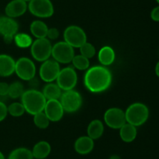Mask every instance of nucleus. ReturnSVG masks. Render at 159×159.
<instances>
[{
  "label": "nucleus",
  "instance_id": "f257e3e1",
  "mask_svg": "<svg viewBox=\"0 0 159 159\" xmlns=\"http://www.w3.org/2000/svg\"><path fill=\"white\" fill-rule=\"evenodd\" d=\"M112 83V73L104 65H95L86 72L84 84L89 91L102 92L110 87Z\"/></svg>",
  "mask_w": 159,
  "mask_h": 159
},
{
  "label": "nucleus",
  "instance_id": "f03ea898",
  "mask_svg": "<svg viewBox=\"0 0 159 159\" xmlns=\"http://www.w3.org/2000/svg\"><path fill=\"white\" fill-rule=\"evenodd\" d=\"M21 101L25 111L34 115L43 112L47 102V99L43 93L35 89L23 92L21 96Z\"/></svg>",
  "mask_w": 159,
  "mask_h": 159
},
{
  "label": "nucleus",
  "instance_id": "7ed1b4c3",
  "mask_svg": "<svg viewBox=\"0 0 159 159\" xmlns=\"http://www.w3.org/2000/svg\"><path fill=\"white\" fill-rule=\"evenodd\" d=\"M127 123L139 126L145 123L149 116L148 108L142 103H134L127 108L125 112Z\"/></svg>",
  "mask_w": 159,
  "mask_h": 159
},
{
  "label": "nucleus",
  "instance_id": "20e7f679",
  "mask_svg": "<svg viewBox=\"0 0 159 159\" xmlns=\"http://www.w3.org/2000/svg\"><path fill=\"white\" fill-rule=\"evenodd\" d=\"M52 45L48 39L37 38L31 45V55L38 62H44L51 55Z\"/></svg>",
  "mask_w": 159,
  "mask_h": 159
},
{
  "label": "nucleus",
  "instance_id": "39448f33",
  "mask_svg": "<svg viewBox=\"0 0 159 159\" xmlns=\"http://www.w3.org/2000/svg\"><path fill=\"white\" fill-rule=\"evenodd\" d=\"M28 9L33 15L40 18L51 17L54 12L51 0H30Z\"/></svg>",
  "mask_w": 159,
  "mask_h": 159
},
{
  "label": "nucleus",
  "instance_id": "423d86ee",
  "mask_svg": "<svg viewBox=\"0 0 159 159\" xmlns=\"http://www.w3.org/2000/svg\"><path fill=\"white\" fill-rule=\"evenodd\" d=\"M53 58L60 63H68L71 62L75 56L73 47L65 41H60L52 46L51 51Z\"/></svg>",
  "mask_w": 159,
  "mask_h": 159
},
{
  "label": "nucleus",
  "instance_id": "0eeeda50",
  "mask_svg": "<svg viewBox=\"0 0 159 159\" xmlns=\"http://www.w3.org/2000/svg\"><path fill=\"white\" fill-rule=\"evenodd\" d=\"M60 102L63 107L64 111L68 112H75L79 110L82 106V96L76 90H65L63 94H61Z\"/></svg>",
  "mask_w": 159,
  "mask_h": 159
},
{
  "label": "nucleus",
  "instance_id": "6e6552de",
  "mask_svg": "<svg viewBox=\"0 0 159 159\" xmlns=\"http://www.w3.org/2000/svg\"><path fill=\"white\" fill-rule=\"evenodd\" d=\"M65 41L73 48H80L86 42L87 37L85 31L78 26H69L64 32Z\"/></svg>",
  "mask_w": 159,
  "mask_h": 159
},
{
  "label": "nucleus",
  "instance_id": "1a4fd4ad",
  "mask_svg": "<svg viewBox=\"0 0 159 159\" xmlns=\"http://www.w3.org/2000/svg\"><path fill=\"white\" fill-rule=\"evenodd\" d=\"M15 72L20 79L29 81L35 76L36 66L34 62L28 58H20L16 62Z\"/></svg>",
  "mask_w": 159,
  "mask_h": 159
},
{
  "label": "nucleus",
  "instance_id": "9d476101",
  "mask_svg": "<svg viewBox=\"0 0 159 159\" xmlns=\"http://www.w3.org/2000/svg\"><path fill=\"white\" fill-rule=\"evenodd\" d=\"M56 80L57 84L61 90H72L77 84V73L71 67H66L60 70Z\"/></svg>",
  "mask_w": 159,
  "mask_h": 159
},
{
  "label": "nucleus",
  "instance_id": "9b49d317",
  "mask_svg": "<svg viewBox=\"0 0 159 159\" xmlns=\"http://www.w3.org/2000/svg\"><path fill=\"white\" fill-rule=\"evenodd\" d=\"M18 23L14 20L9 17H0V34L3 36L6 43L9 44L14 39V36L18 31Z\"/></svg>",
  "mask_w": 159,
  "mask_h": 159
},
{
  "label": "nucleus",
  "instance_id": "f8f14e48",
  "mask_svg": "<svg viewBox=\"0 0 159 159\" xmlns=\"http://www.w3.org/2000/svg\"><path fill=\"white\" fill-rule=\"evenodd\" d=\"M104 121L110 128L120 129L127 123L125 112L117 108H109L104 114Z\"/></svg>",
  "mask_w": 159,
  "mask_h": 159
},
{
  "label": "nucleus",
  "instance_id": "ddd939ff",
  "mask_svg": "<svg viewBox=\"0 0 159 159\" xmlns=\"http://www.w3.org/2000/svg\"><path fill=\"white\" fill-rule=\"evenodd\" d=\"M60 70V65L57 61L48 59L43 62L40 66V76L45 82L51 83L57 79Z\"/></svg>",
  "mask_w": 159,
  "mask_h": 159
},
{
  "label": "nucleus",
  "instance_id": "4468645a",
  "mask_svg": "<svg viewBox=\"0 0 159 159\" xmlns=\"http://www.w3.org/2000/svg\"><path fill=\"white\" fill-rule=\"evenodd\" d=\"M43 111L50 121L53 122L59 121L64 114V108L58 100H48Z\"/></svg>",
  "mask_w": 159,
  "mask_h": 159
},
{
  "label": "nucleus",
  "instance_id": "2eb2a0df",
  "mask_svg": "<svg viewBox=\"0 0 159 159\" xmlns=\"http://www.w3.org/2000/svg\"><path fill=\"white\" fill-rule=\"evenodd\" d=\"M28 9L26 2L23 0H12L6 5L5 12L6 16L11 18H16L23 15Z\"/></svg>",
  "mask_w": 159,
  "mask_h": 159
},
{
  "label": "nucleus",
  "instance_id": "dca6fc26",
  "mask_svg": "<svg viewBox=\"0 0 159 159\" xmlns=\"http://www.w3.org/2000/svg\"><path fill=\"white\" fill-rule=\"evenodd\" d=\"M16 62L11 56L0 55V76H9L15 72Z\"/></svg>",
  "mask_w": 159,
  "mask_h": 159
},
{
  "label": "nucleus",
  "instance_id": "f3484780",
  "mask_svg": "<svg viewBox=\"0 0 159 159\" xmlns=\"http://www.w3.org/2000/svg\"><path fill=\"white\" fill-rule=\"evenodd\" d=\"M94 147V142L89 137H81L75 143V149L80 154H87L91 152Z\"/></svg>",
  "mask_w": 159,
  "mask_h": 159
},
{
  "label": "nucleus",
  "instance_id": "a211bd4d",
  "mask_svg": "<svg viewBox=\"0 0 159 159\" xmlns=\"http://www.w3.org/2000/svg\"><path fill=\"white\" fill-rule=\"evenodd\" d=\"M99 61L104 66L110 65L114 62L115 52L113 48L110 46H104L99 50L98 54Z\"/></svg>",
  "mask_w": 159,
  "mask_h": 159
},
{
  "label": "nucleus",
  "instance_id": "6ab92c4d",
  "mask_svg": "<svg viewBox=\"0 0 159 159\" xmlns=\"http://www.w3.org/2000/svg\"><path fill=\"white\" fill-rule=\"evenodd\" d=\"M51 145L47 141H40L34 145L32 154L37 159H44L51 152Z\"/></svg>",
  "mask_w": 159,
  "mask_h": 159
},
{
  "label": "nucleus",
  "instance_id": "aec40b11",
  "mask_svg": "<svg viewBox=\"0 0 159 159\" xmlns=\"http://www.w3.org/2000/svg\"><path fill=\"white\" fill-rule=\"evenodd\" d=\"M120 129V136L121 139L126 143L132 142L136 138L137 133H138L136 126H133L130 123H126Z\"/></svg>",
  "mask_w": 159,
  "mask_h": 159
},
{
  "label": "nucleus",
  "instance_id": "412c9836",
  "mask_svg": "<svg viewBox=\"0 0 159 159\" xmlns=\"http://www.w3.org/2000/svg\"><path fill=\"white\" fill-rule=\"evenodd\" d=\"M88 137L93 140H96L102 137L104 132V126L100 120L95 119L89 123L88 126Z\"/></svg>",
  "mask_w": 159,
  "mask_h": 159
},
{
  "label": "nucleus",
  "instance_id": "4be33fe9",
  "mask_svg": "<svg viewBox=\"0 0 159 159\" xmlns=\"http://www.w3.org/2000/svg\"><path fill=\"white\" fill-rule=\"evenodd\" d=\"M30 31L37 38H44L48 34V27L43 22L40 20H34L30 24Z\"/></svg>",
  "mask_w": 159,
  "mask_h": 159
},
{
  "label": "nucleus",
  "instance_id": "5701e85b",
  "mask_svg": "<svg viewBox=\"0 0 159 159\" xmlns=\"http://www.w3.org/2000/svg\"><path fill=\"white\" fill-rule=\"evenodd\" d=\"M43 94L48 100H58L61 96V89L57 84L50 83L43 87Z\"/></svg>",
  "mask_w": 159,
  "mask_h": 159
},
{
  "label": "nucleus",
  "instance_id": "b1692460",
  "mask_svg": "<svg viewBox=\"0 0 159 159\" xmlns=\"http://www.w3.org/2000/svg\"><path fill=\"white\" fill-rule=\"evenodd\" d=\"M32 151L27 148L20 147L13 150L9 156V159H33Z\"/></svg>",
  "mask_w": 159,
  "mask_h": 159
},
{
  "label": "nucleus",
  "instance_id": "393cba45",
  "mask_svg": "<svg viewBox=\"0 0 159 159\" xmlns=\"http://www.w3.org/2000/svg\"><path fill=\"white\" fill-rule=\"evenodd\" d=\"M16 45L22 48H28L32 45V39L26 34H16L14 36Z\"/></svg>",
  "mask_w": 159,
  "mask_h": 159
},
{
  "label": "nucleus",
  "instance_id": "a878e982",
  "mask_svg": "<svg viewBox=\"0 0 159 159\" xmlns=\"http://www.w3.org/2000/svg\"><path fill=\"white\" fill-rule=\"evenodd\" d=\"M23 92L24 91H23V84L20 82H19V81H16V82H13L9 85L8 95L10 98L15 99V98L21 97L23 95Z\"/></svg>",
  "mask_w": 159,
  "mask_h": 159
},
{
  "label": "nucleus",
  "instance_id": "bb28decb",
  "mask_svg": "<svg viewBox=\"0 0 159 159\" xmlns=\"http://www.w3.org/2000/svg\"><path fill=\"white\" fill-rule=\"evenodd\" d=\"M34 123L40 129H46L49 126L50 120L44 112H40L34 115Z\"/></svg>",
  "mask_w": 159,
  "mask_h": 159
},
{
  "label": "nucleus",
  "instance_id": "cd10ccee",
  "mask_svg": "<svg viewBox=\"0 0 159 159\" xmlns=\"http://www.w3.org/2000/svg\"><path fill=\"white\" fill-rule=\"evenodd\" d=\"M71 62H72L73 65L79 70H87L89 68V59L85 58V56L82 55H75Z\"/></svg>",
  "mask_w": 159,
  "mask_h": 159
},
{
  "label": "nucleus",
  "instance_id": "c85d7f7f",
  "mask_svg": "<svg viewBox=\"0 0 159 159\" xmlns=\"http://www.w3.org/2000/svg\"><path fill=\"white\" fill-rule=\"evenodd\" d=\"M8 108V112L13 117H20L24 113L25 108L22 103L14 102Z\"/></svg>",
  "mask_w": 159,
  "mask_h": 159
},
{
  "label": "nucleus",
  "instance_id": "c756f323",
  "mask_svg": "<svg viewBox=\"0 0 159 159\" xmlns=\"http://www.w3.org/2000/svg\"><path fill=\"white\" fill-rule=\"evenodd\" d=\"M80 52L82 55L85 56L87 59H90L96 55V48L92 44L86 41L80 47Z\"/></svg>",
  "mask_w": 159,
  "mask_h": 159
},
{
  "label": "nucleus",
  "instance_id": "7c9ffc66",
  "mask_svg": "<svg viewBox=\"0 0 159 159\" xmlns=\"http://www.w3.org/2000/svg\"><path fill=\"white\" fill-rule=\"evenodd\" d=\"M8 113V108L3 102L0 101V122L6 118Z\"/></svg>",
  "mask_w": 159,
  "mask_h": 159
},
{
  "label": "nucleus",
  "instance_id": "2f4dec72",
  "mask_svg": "<svg viewBox=\"0 0 159 159\" xmlns=\"http://www.w3.org/2000/svg\"><path fill=\"white\" fill-rule=\"evenodd\" d=\"M59 36V31L57 28H50L48 29V34H47V37H48V38L52 39V40H54V39H57Z\"/></svg>",
  "mask_w": 159,
  "mask_h": 159
},
{
  "label": "nucleus",
  "instance_id": "473e14b6",
  "mask_svg": "<svg viewBox=\"0 0 159 159\" xmlns=\"http://www.w3.org/2000/svg\"><path fill=\"white\" fill-rule=\"evenodd\" d=\"M9 85L5 82L0 83V96H6L9 94Z\"/></svg>",
  "mask_w": 159,
  "mask_h": 159
},
{
  "label": "nucleus",
  "instance_id": "72a5a7b5",
  "mask_svg": "<svg viewBox=\"0 0 159 159\" xmlns=\"http://www.w3.org/2000/svg\"><path fill=\"white\" fill-rule=\"evenodd\" d=\"M151 18L155 22H159V5L155 6L151 12Z\"/></svg>",
  "mask_w": 159,
  "mask_h": 159
},
{
  "label": "nucleus",
  "instance_id": "f704fd0d",
  "mask_svg": "<svg viewBox=\"0 0 159 159\" xmlns=\"http://www.w3.org/2000/svg\"><path fill=\"white\" fill-rule=\"evenodd\" d=\"M30 85L32 87H37L39 85V81H38V79L37 78H36L35 76H34V78H32L31 80H30Z\"/></svg>",
  "mask_w": 159,
  "mask_h": 159
},
{
  "label": "nucleus",
  "instance_id": "c9c22d12",
  "mask_svg": "<svg viewBox=\"0 0 159 159\" xmlns=\"http://www.w3.org/2000/svg\"><path fill=\"white\" fill-rule=\"evenodd\" d=\"M155 73H156L157 76L159 77V61L158 63L156 64V66H155Z\"/></svg>",
  "mask_w": 159,
  "mask_h": 159
},
{
  "label": "nucleus",
  "instance_id": "e433bc0d",
  "mask_svg": "<svg viewBox=\"0 0 159 159\" xmlns=\"http://www.w3.org/2000/svg\"><path fill=\"white\" fill-rule=\"evenodd\" d=\"M110 159H120V157L116 155H113L111 157H110Z\"/></svg>",
  "mask_w": 159,
  "mask_h": 159
},
{
  "label": "nucleus",
  "instance_id": "4c0bfd02",
  "mask_svg": "<svg viewBox=\"0 0 159 159\" xmlns=\"http://www.w3.org/2000/svg\"><path fill=\"white\" fill-rule=\"evenodd\" d=\"M0 159H5L4 155H3V154L1 152V151H0Z\"/></svg>",
  "mask_w": 159,
  "mask_h": 159
},
{
  "label": "nucleus",
  "instance_id": "58836bf2",
  "mask_svg": "<svg viewBox=\"0 0 159 159\" xmlns=\"http://www.w3.org/2000/svg\"><path fill=\"white\" fill-rule=\"evenodd\" d=\"M23 1H25V2H30V0H23Z\"/></svg>",
  "mask_w": 159,
  "mask_h": 159
},
{
  "label": "nucleus",
  "instance_id": "ea45409f",
  "mask_svg": "<svg viewBox=\"0 0 159 159\" xmlns=\"http://www.w3.org/2000/svg\"><path fill=\"white\" fill-rule=\"evenodd\" d=\"M156 2L158 3V5H159V0H156Z\"/></svg>",
  "mask_w": 159,
  "mask_h": 159
}]
</instances>
